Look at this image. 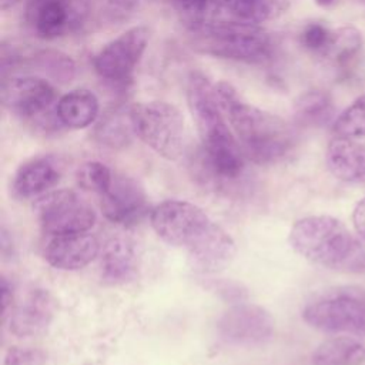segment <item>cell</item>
Listing matches in <instances>:
<instances>
[{"instance_id": "cell-1", "label": "cell", "mask_w": 365, "mask_h": 365, "mask_svg": "<svg viewBox=\"0 0 365 365\" xmlns=\"http://www.w3.org/2000/svg\"><path fill=\"white\" fill-rule=\"evenodd\" d=\"M215 93L248 160L267 165L284 160L292 151L295 133L287 121L245 103L227 81L215 84Z\"/></svg>"}, {"instance_id": "cell-2", "label": "cell", "mask_w": 365, "mask_h": 365, "mask_svg": "<svg viewBox=\"0 0 365 365\" xmlns=\"http://www.w3.org/2000/svg\"><path fill=\"white\" fill-rule=\"evenodd\" d=\"M291 248L307 261L349 274H365V241L331 215H309L289 230Z\"/></svg>"}, {"instance_id": "cell-3", "label": "cell", "mask_w": 365, "mask_h": 365, "mask_svg": "<svg viewBox=\"0 0 365 365\" xmlns=\"http://www.w3.org/2000/svg\"><path fill=\"white\" fill-rule=\"evenodd\" d=\"M192 47L212 57L261 64L271 58L274 43L267 31L254 24L214 23L190 30Z\"/></svg>"}, {"instance_id": "cell-4", "label": "cell", "mask_w": 365, "mask_h": 365, "mask_svg": "<svg viewBox=\"0 0 365 365\" xmlns=\"http://www.w3.org/2000/svg\"><path fill=\"white\" fill-rule=\"evenodd\" d=\"M135 135L167 160H178L185 150V121L180 110L165 101H144L130 107Z\"/></svg>"}, {"instance_id": "cell-5", "label": "cell", "mask_w": 365, "mask_h": 365, "mask_svg": "<svg viewBox=\"0 0 365 365\" xmlns=\"http://www.w3.org/2000/svg\"><path fill=\"white\" fill-rule=\"evenodd\" d=\"M302 319L322 332L365 336V294L358 288L331 291L307 304Z\"/></svg>"}, {"instance_id": "cell-6", "label": "cell", "mask_w": 365, "mask_h": 365, "mask_svg": "<svg viewBox=\"0 0 365 365\" xmlns=\"http://www.w3.org/2000/svg\"><path fill=\"white\" fill-rule=\"evenodd\" d=\"M1 104L14 115L38 127L51 124V107L57 94L53 84L38 76H10L1 78Z\"/></svg>"}, {"instance_id": "cell-7", "label": "cell", "mask_w": 365, "mask_h": 365, "mask_svg": "<svg viewBox=\"0 0 365 365\" xmlns=\"http://www.w3.org/2000/svg\"><path fill=\"white\" fill-rule=\"evenodd\" d=\"M38 224L50 235L88 231L96 221L91 205L71 190L46 192L36 204Z\"/></svg>"}, {"instance_id": "cell-8", "label": "cell", "mask_w": 365, "mask_h": 365, "mask_svg": "<svg viewBox=\"0 0 365 365\" xmlns=\"http://www.w3.org/2000/svg\"><path fill=\"white\" fill-rule=\"evenodd\" d=\"M150 222L163 241L187 250L204 234L212 221L192 202L168 200L151 211Z\"/></svg>"}, {"instance_id": "cell-9", "label": "cell", "mask_w": 365, "mask_h": 365, "mask_svg": "<svg viewBox=\"0 0 365 365\" xmlns=\"http://www.w3.org/2000/svg\"><path fill=\"white\" fill-rule=\"evenodd\" d=\"M150 38L145 26H134L107 43L93 58L97 74L111 83L128 80L140 63Z\"/></svg>"}, {"instance_id": "cell-10", "label": "cell", "mask_w": 365, "mask_h": 365, "mask_svg": "<svg viewBox=\"0 0 365 365\" xmlns=\"http://www.w3.org/2000/svg\"><path fill=\"white\" fill-rule=\"evenodd\" d=\"M274 332V318L261 305L240 302L228 308L217 322L220 339L232 346H257Z\"/></svg>"}, {"instance_id": "cell-11", "label": "cell", "mask_w": 365, "mask_h": 365, "mask_svg": "<svg viewBox=\"0 0 365 365\" xmlns=\"http://www.w3.org/2000/svg\"><path fill=\"white\" fill-rule=\"evenodd\" d=\"M101 210L107 220L118 225H134L148 211L143 185L127 175H115L110 188L101 195Z\"/></svg>"}, {"instance_id": "cell-12", "label": "cell", "mask_w": 365, "mask_h": 365, "mask_svg": "<svg viewBox=\"0 0 365 365\" xmlns=\"http://www.w3.org/2000/svg\"><path fill=\"white\" fill-rule=\"evenodd\" d=\"M81 10L73 0H30L26 21L31 31L46 40L57 38L80 24Z\"/></svg>"}, {"instance_id": "cell-13", "label": "cell", "mask_w": 365, "mask_h": 365, "mask_svg": "<svg viewBox=\"0 0 365 365\" xmlns=\"http://www.w3.org/2000/svg\"><path fill=\"white\" fill-rule=\"evenodd\" d=\"M185 251L188 264L195 272L215 274L232 262L237 247L232 237L212 221L204 234Z\"/></svg>"}, {"instance_id": "cell-14", "label": "cell", "mask_w": 365, "mask_h": 365, "mask_svg": "<svg viewBox=\"0 0 365 365\" xmlns=\"http://www.w3.org/2000/svg\"><path fill=\"white\" fill-rule=\"evenodd\" d=\"M98 252L97 238L84 231L51 235L44 248V258L57 269L77 271L94 261Z\"/></svg>"}, {"instance_id": "cell-15", "label": "cell", "mask_w": 365, "mask_h": 365, "mask_svg": "<svg viewBox=\"0 0 365 365\" xmlns=\"http://www.w3.org/2000/svg\"><path fill=\"white\" fill-rule=\"evenodd\" d=\"M54 317V299L43 288L30 289L11 308L10 331L19 338L38 336L47 331Z\"/></svg>"}, {"instance_id": "cell-16", "label": "cell", "mask_w": 365, "mask_h": 365, "mask_svg": "<svg viewBox=\"0 0 365 365\" xmlns=\"http://www.w3.org/2000/svg\"><path fill=\"white\" fill-rule=\"evenodd\" d=\"M325 161L336 180L349 184L365 182V147L352 138L335 135L327 147Z\"/></svg>"}, {"instance_id": "cell-17", "label": "cell", "mask_w": 365, "mask_h": 365, "mask_svg": "<svg viewBox=\"0 0 365 365\" xmlns=\"http://www.w3.org/2000/svg\"><path fill=\"white\" fill-rule=\"evenodd\" d=\"M140 267V254L134 241L111 238L103 248L100 258L101 278L113 285L125 284L135 278Z\"/></svg>"}, {"instance_id": "cell-18", "label": "cell", "mask_w": 365, "mask_h": 365, "mask_svg": "<svg viewBox=\"0 0 365 365\" xmlns=\"http://www.w3.org/2000/svg\"><path fill=\"white\" fill-rule=\"evenodd\" d=\"M61 175L57 160L51 157H37L23 163L16 171L13 191L21 198L43 195L54 187Z\"/></svg>"}, {"instance_id": "cell-19", "label": "cell", "mask_w": 365, "mask_h": 365, "mask_svg": "<svg viewBox=\"0 0 365 365\" xmlns=\"http://www.w3.org/2000/svg\"><path fill=\"white\" fill-rule=\"evenodd\" d=\"M289 7V0H222L218 23L254 24L279 17Z\"/></svg>"}, {"instance_id": "cell-20", "label": "cell", "mask_w": 365, "mask_h": 365, "mask_svg": "<svg viewBox=\"0 0 365 365\" xmlns=\"http://www.w3.org/2000/svg\"><path fill=\"white\" fill-rule=\"evenodd\" d=\"M312 365H361L365 362V336L339 334L321 342L311 355Z\"/></svg>"}, {"instance_id": "cell-21", "label": "cell", "mask_w": 365, "mask_h": 365, "mask_svg": "<svg viewBox=\"0 0 365 365\" xmlns=\"http://www.w3.org/2000/svg\"><path fill=\"white\" fill-rule=\"evenodd\" d=\"M56 111L64 127L74 130L86 128L98 117V100L90 90L76 88L57 101Z\"/></svg>"}, {"instance_id": "cell-22", "label": "cell", "mask_w": 365, "mask_h": 365, "mask_svg": "<svg viewBox=\"0 0 365 365\" xmlns=\"http://www.w3.org/2000/svg\"><path fill=\"white\" fill-rule=\"evenodd\" d=\"M93 135L100 144L110 148H123L128 145L133 135H135L130 108L127 111L117 107L107 110L94 125Z\"/></svg>"}, {"instance_id": "cell-23", "label": "cell", "mask_w": 365, "mask_h": 365, "mask_svg": "<svg viewBox=\"0 0 365 365\" xmlns=\"http://www.w3.org/2000/svg\"><path fill=\"white\" fill-rule=\"evenodd\" d=\"M19 67H29L40 71L57 83H70L76 76V64L70 56L57 50H38L24 57L20 54Z\"/></svg>"}, {"instance_id": "cell-24", "label": "cell", "mask_w": 365, "mask_h": 365, "mask_svg": "<svg viewBox=\"0 0 365 365\" xmlns=\"http://www.w3.org/2000/svg\"><path fill=\"white\" fill-rule=\"evenodd\" d=\"M362 46L361 33L354 27H341L332 31L331 40L319 56L335 70H346L358 56Z\"/></svg>"}, {"instance_id": "cell-25", "label": "cell", "mask_w": 365, "mask_h": 365, "mask_svg": "<svg viewBox=\"0 0 365 365\" xmlns=\"http://www.w3.org/2000/svg\"><path fill=\"white\" fill-rule=\"evenodd\" d=\"M294 111L301 125H322L332 115V98L327 91L309 90L295 100Z\"/></svg>"}, {"instance_id": "cell-26", "label": "cell", "mask_w": 365, "mask_h": 365, "mask_svg": "<svg viewBox=\"0 0 365 365\" xmlns=\"http://www.w3.org/2000/svg\"><path fill=\"white\" fill-rule=\"evenodd\" d=\"M190 30L220 21L222 0H171Z\"/></svg>"}, {"instance_id": "cell-27", "label": "cell", "mask_w": 365, "mask_h": 365, "mask_svg": "<svg viewBox=\"0 0 365 365\" xmlns=\"http://www.w3.org/2000/svg\"><path fill=\"white\" fill-rule=\"evenodd\" d=\"M332 131L335 135L346 138L365 135V94L358 97L336 117Z\"/></svg>"}, {"instance_id": "cell-28", "label": "cell", "mask_w": 365, "mask_h": 365, "mask_svg": "<svg viewBox=\"0 0 365 365\" xmlns=\"http://www.w3.org/2000/svg\"><path fill=\"white\" fill-rule=\"evenodd\" d=\"M113 178L111 170L100 161L83 163L76 173L77 184L83 190L98 194L100 197L110 188Z\"/></svg>"}, {"instance_id": "cell-29", "label": "cell", "mask_w": 365, "mask_h": 365, "mask_svg": "<svg viewBox=\"0 0 365 365\" xmlns=\"http://www.w3.org/2000/svg\"><path fill=\"white\" fill-rule=\"evenodd\" d=\"M332 31L321 23H309L301 33V44L311 53L321 56L331 40Z\"/></svg>"}, {"instance_id": "cell-30", "label": "cell", "mask_w": 365, "mask_h": 365, "mask_svg": "<svg viewBox=\"0 0 365 365\" xmlns=\"http://www.w3.org/2000/svg\"><path fill=\"white\" fill-rule=\"evenodd\" d=\"M3 365H46V354L38 349L10 348L4 354Z\"/></svg>"}, {"instance_id": "cell-31", "label": "cell", "mask_w": 365, "mask_h": 365, "mask_svg": "<svg viewBox=\"0 0 365 365\" xmlns=\"http://www.w3.org/2000/svg\"><path fill=\"white\" fill-rule=\"evenodd\" d=\"M148 0H107L108 11L113 17L124 19L138 11Z\"/></svg>"}, {"instance_id": "cell-32", "label": "cell", "mask_w": 365, "mask_h": 365, "mask_svg": "<svg viewBox=\"0 0 365 365\" xmlns=\"http://www.w3.org/2000/svg\"><path fill=\"white\" fill-rule=\"evenodd\" d=\"M352 224L356 235L365 241V197L356 202L352 211Z\"/></svg>"}, {"instance_id": "cell-33", "label": "cell", "mask_w": 365, "mask_h": 365, "mask_svg": "<svg viewBox=\"0 0 365 365\" xmlns=\"http://www.w3.org/2000/svg\"><path fill=\"white\" fill-rule=\"evenodd\" d=\"M13 291L11 285L7 282L6 278H1V307H3V321H6L7 315L11 312V305H13Z\"/></svg>"}, {"instance_id": "cell-34", "label": "cell", "mask_w": 365, "mask_h": 365, "mask_svg": "<svg viewBox=\"0 0 365 365\" xmlns=\"http://www.w3.org/2000/svg\"><path fill=\"white\" fill-rule=\"evenodd\" d=\"M19 1H21V0H0V7H1V10H7V9L13 7L14 4H17Z\"/></svg>"}, {"instance_id": "cell-35", "label": "cell", "mask_w": 365, "mask_h": 365, "mask_svg": "<svg viewBox=\"0 0 365 365\" xmlns=\"http://www.w3.org/2000/svg\"><path fill=\"white\" fill-rule=\"evenodd\" d=\"M336 0H315V3L318 4V6H322V7H328V6H331V4H334Z\"/></svg>"}, {"instance_id": "cell-36", "label": "cell", "mask_w": 365, "mask_h": 365, "mask_svg": "<svg viewBox=\"0 0 365 365\" xmlns=\"http://www.w3.org/2000/svg\"><path fill=\"white\" fill-rule=\"evenodd\" d=\"M356 1H359V3H364V4H365V0H356Z\"/></svg>"}]
</instances>
